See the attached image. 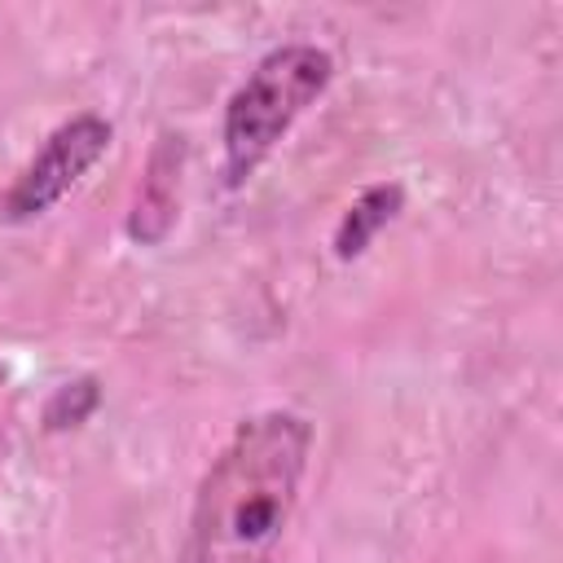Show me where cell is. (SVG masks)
Instances as JSON below:
<instances>
[{"instance_id": "obj_1", "label": "cell", "mask_w": 563, "mask_h": 563, "mask_svg": "<svg viewBox=\"0 0 563 563\" xmlns=\"http://www.w3.org/2000/svg\"><path fill=\"white\" fill-rule=\"evenodd\" d=\"M312 453V422L264 409L233 427L198 479L176 563H277Z\"/></svg>"}, {"instance_id": "obj_3", "label": "cell", "mask_w": 563, "mask_h": 563, "mask_svg": "<svg viewBox=\"0 0 563 563\" xmlns=\"http://www.w3.org/2000/svg\"><path fill=\"white\" fill-rule=\"evenodd\" d=\"M110 141H114V128L92 110L66 119L62 128H53L44 136V145L31 154V163L4 189L0 224H26V220L44 216L48 207H57L84 180V172L106 158Z\"/></svg>"}, {"instance_id": "obj_4", "label": "cell", "mask_w": 563, "mask_h": 563, "mask_svg": "<svg viewBox=\"0 0 563 563\" xmlns=\"http://www.w3.org/2000/svg\"><path fill=\"white\" fill-rule=\"evenodd\" d=\"M180 167H185V136L180 132H163L158 145L150 150L145 176L136 185L132 211H128V238L136 246H158L180 211Z\"/></svg>"}, {"instance_id": "obj_5", "label": "cell", "mask_w": 563, "mask_h": 563, "mask_svg": "<svg viewBox=\"0 0 563 563\" xmlns=\"http://www.w3.org/2000/svg\"><path fill=\"white\" fill-rule=\"evenodd\" d=\"M400 207H405V185L400 180H374V185H365L356 198H352V207L339 216V224H334V238H330V246H334V260H361L365 251H369V242L400 216Z\"/></svg>"}, {"instance_id": "obj_7", "label": "cell", "mask_w": 563, "mask_h": 563, "mask_svg": "<svg viewBox=\"0 0 563 563\" xmlns=\"http://www.w3.org/2000/svg\"><path fill=\"white\" fill-rule=\"evenodd\" d=\"M0 383H4V365H0Z\"/></svg>"}, {"instance_id": "obj_2", "label": "cell", "mask_w": 563, "mask_h": 563, "mask_svg": "<svg viewBox=\"0 0 563 563\" xmlns=\"http://www.w3.org/2000/svg\"><path fill=\"white\" fill-rule=\"evenodd\" d=\"M334 57L317 44H282L255 62L224 106V180L238 189L295 128V119L330 88Z\"/></svg>"}, {"instance_id": "obj_6", "label": "cell", "mask_w": 563, "mask_h": 563, "mask_svg": "<svg viewBox=\"0 0 563 563\" xmlns=\"http://www.w3.org/2000/svg\"><path fill=\"white\" fill-rule=\"evenodd\" d=\"M101 405V378L84 374V378H70L62 383L48 400H44V431H70V427H84Z\"/></svg>"}]
</instances>
